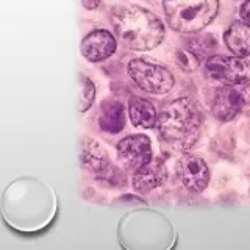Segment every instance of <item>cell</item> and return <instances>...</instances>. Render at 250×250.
Returning a JSON list of instances; mask_svg holds the SVG:
<instances>
[{"mask_svg":"<svg viewBox=\"0 0 250 250\" xmlns=\"http://www.w3.org/2000/svg\"><path fill=\"white\" fill-rule=\"evenodd\" d=\"M119 41L131 50H150L164 38V25L153 13L141 6H114L109 13Z\"/></svg>","mask_w":250,"mask_h":250,"instance_id":"obj_1","label":"cell"},{"mask_svg":"<svg viewBox=\"0 0 250 250\" xmlns=\"http://www.w3.org/2000/svg\"><path fill=\"white\" fill-rule=\"evenodd\" d=\"M202 125V114L191 99L182 97L170 102L161 109L156 125L166 143L188 148L192 146Z\"/></svg>","mask_w":250,"mask_h":250,"instance_id":"obj_2","label":"cell"},{"mask_svg":"<svg viewBox=\"0 0 250 250\" xmlns=\"http://www.w3.org/2000/svg\"><path fill=\"white\" fill-rule=\"evenodd\" d=\"M169 25L180 33H197L216 18L219 0H163Z\"/></svg>","mask_w":250,"mask_h":250,"instance_id":"obj_3","label":"cell"},{"mask_svg":"<svg viewBox=\"0 0 250 250\" xmlns=\"http://www.w3.org/2000/svg\"><path fill=\"white\" fill-rule=\"evenodd\" d=\"M128 74L141 89L150 94L169 92L174 88V77L166 67L147 60H133L128 64Z\"/></svg>","mask_w":250,"mask_h":250,"instance_id":"obj_4","label":"cell"},{"mask_svg":"<svg viewBox=\"0 0 250 250\" xmlns=\"http://www.w3.org/2000/svg\"><path fill=\"white\" fill-rule=\"evenodd\" d=\"M211 111L219 121H231L234 116L250 111V80L241 84H225L216 91Z\"/></svg>","mask_w":250,"mask_h":250,"instance_id":"obj_5","label":"cell"},{"mask_svg":"<svg viewBox=\"0 0 250 250\" xmlns=\"http://www.w3.org/2000/svg\"><path fill=\"white\" fill-rule=\"evenodd\" d=\"M207 75L222 84H241L250 80V61L241 57L214 55L207 60Z\"/></svg>","mask_w":250,"mask_h":250,"instance_id":"obj_6","label":"cell"},{"mask_svg":"<svg viewBox=\"0 0 250 250\" xmlns=\"http://www.w3.org/2000/svg\"><path fill=\"white\" fill-rule=\"evenodd\" d=\"M177 172L182 182L191 191L200 192L208 186L209 182V170L207 163L199 156L188 155L178 161Z\"/></svg>","mask_w":250,"mask_h":250,"instance_id":"obj_7","label":"cell"},{"mask_svg":"<svg viewBox=\"0 0 250 250\" xmlns=\"http://www.w3.org/2000/svg\"><path fill=\"white\" fill-rule=\"evenodd\" d=\"M117 152L128 167L136 169L152 160V143L146 135H131L117 144Z\"/></svg>","mask_w":250,"mask_h":250,"instance_id":"obj_8","label":"cell"},{"mask_svg":"<svg viewBox=\"0 0 250 250\" xmlns=\"http://www.w3.org/2000/svg\"><path fill=\"white\" fill-rule=\"evenodd\" d=\"M116 52V39L106 30H96L89 33L82 42V53L92 62L104 61Z\"/></svg>","mask_w":250,"mask_h":250,"instance_id":"obj_9","label":"cell"},{"mask_svg":"<svg viewBox=\"0 0 250 250\" xmlns=\"http://www.w3.org/2000/svg\"><path fill=\"white\" fill-rule=\"evenodd\" d=\"M166 175V166L160 160H148L143 166L136 167L135 175H133V186L139 192H148L163 185Z\"/></svg>","mask_w":250,"mask_h":250,"instance_id":"obj_10","label":"cell"},{"mask_svg":"<svg viewBox=\"0 0 250 250\" xmlns=\"http://www.w3.org/2000/svg\"><path fill=\"white\" fill-rule=\"evenodd\" d=\"M225 45L236 57L244 58L250 55V23L233 22L224 35Z\"/></svg>","mask_w":250,"mask_h":250,"instance_id":"obj_11","label":"cell"},{"mask_svg":"<svg viewBox=\"0 0 250 250\" xmlns=\"http://www.w3.org/2000/svg\"><path fill=\"white\" fill-rule=\"evenodd\" d=\"M128 114H130L131 124L135 125V127H143V128L155 127L156 119H158V114H156L153 104L141 97H133L130 100Z\"/></svg>","mask_w":250,"mask_h":250,"instance_id":"obj_12","label":"cell"},{"mask_svg":"<svg viewBox=\"0 0 250 250\" xmlns=\"http://www.w3.org/2000/svg\"><path fill=\"white\" fill-rule=\"evenodd\" d=\"M82 161L86 169L97 175L104 174L106 167L109 166V158L106 152L102 148L99 143H96V141H92V139H86L83 143Z\"/></svg>","mask_w":250,"mask_h":250,"instance_id":"obj_13","label":"cell"},{"mask_svg":"<svg viewBox=\"0 0 250 250\" xmlns=\"http://www.w3.org/2000/svg\"><path fill=\"white\" fill-rule=\"evenodd\" d=\"M100 128L108 133H119L125 125V111L119 102H108L102 106L100 114Z\"/></svg>","mask_w":250,"mask_h":250,"instance_id":"obj_14","label":"cell"},{"mask_svg":"<svg viewBox=\"0 0 250 250\" xmlns=\"http://www.w3.org/2000/svg\"><path fill=\"white\" fill-rule=\"evenodd\" d=\"M186 45H188V50L192 52L195 57L199 60L202 57H205V55L213 50L216 47V42L214 39L211 38L209 35H205V36H197V38H192V39H188L186 41Z\"/></svg>","mask_w":250,"mask_h":250,"instance_id":"obj_15","label":"cell"},{"mask_svg":"<svg viewBox=\"0 0 250 250\" xmlns=\"http://www.w3.org/2000/svg\"><path fill=\"white\" fill-rule=\"evenodd\" d=\"M177 64L182 67L186 72H192L199 66V58L189 50H177Z\"/></svg>","mask_w":250,"mask_h":250,"instance_id":"obj_16","label":"cell"},{"mask_svg":"<svg viewBox=\"0 0 250 250\" xmlns=\"http://www.w3.org/2000/svg\"><path fill=\"white\" fill-rule=\"evenodd\" d=\"M82 83H83V94H82V104H80V111L84 113L86 109L91 108L94 97H96V88H94V83L89 80L88 77H82Z\"/></svg>","mask_w":250,"mask_h":250,"instance_id":"obj_17","label":"cell"},{"mask_svg":"<svg viewBox=\"0 0 250 250\" xmlns=\"http://www.w3.org/2000/svg\"><path fill=\"white\" fill-rule=\"evenodd\" d=\"M241 18L244 19V22L250 23V0L244 2V5L241 6Z\"/></svg>","mask_w":250,"mask_h":250,"instance_id":"obj_18","label":"cell"},{"mask_svg":"<svg viewBox=\"0 0 250 250\" xmlns=\"http://www.w3.org/2000/svg\"><path fill=\"white\" fill-rule=\"evenodd\" d=\"M100 5V0H83V6L86 10H96Z\"/></svg>","mask_w":250,"mask_h":250,"instance_id":"obj_19","label":"cell"}]
</instances>
